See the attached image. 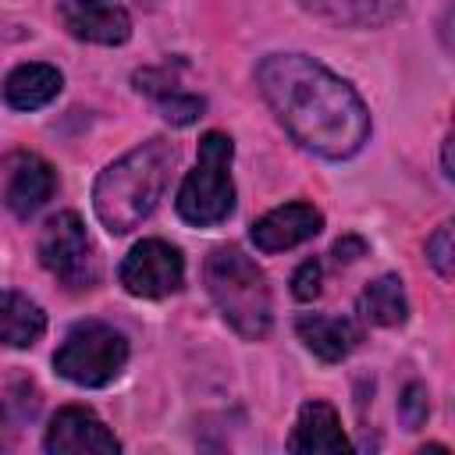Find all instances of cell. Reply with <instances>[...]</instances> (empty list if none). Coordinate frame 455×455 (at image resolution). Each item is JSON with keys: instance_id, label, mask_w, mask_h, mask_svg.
<instances>
[{"instance_id": "cell-1", "label": "cell", "mask_w": 455, "mask_h": 455, "mask_svg": "<svg viewBox=\"0 0 455 455\" xmlns=\"http://www.w3.org/2000/svg\"><path fill=\"white\" fill-rule=\"evenodd\" d=\"M256 82L284 132L302 149L327 160H348L366 146V103L320 60L306 53H270L259 60Z\"/></svg>"}, {"instance_id": "cell-2", "label": "cell", "mask_w": 455, "mask_h": 455, "mask_svg": "<svg viewBox=\"0 0 455 455\" xmlns=\"http://www.w3.org/2000/svg\"><path fill=\"white\" fill-rule=\"evenodd\" d=\"M178 149L167 139H149L100 171L92 185V210L110 235H128L139 228L160 203Z\"/></svg>"}, {"instance_id": "cell-3", "label": "cell", "mask_w": 455, "mask_h": 455, "mask_svg": "<svg viewBox=\"0 0 455 455\" xmlns=\"http://www.w3.org/2000/svg\"><path fill=\"white\" fill-rule=\"evenodd\" d=\"M206 291L217 302L220 316L249 341L267 338L274 306H270V284L267 274L238 249V245H220L206 256L203 267Z\"/></svg>"}, {"instance_id": "cell-4", "label": "cell", "mask_w": 455, "mask_h": 455, "mask_svg": "<svg viewBox=\"0 0 455 455\" xmlns=\"http://www.w3.org/2000/svg\"><path fill=\"white\" fill-rule=\"evenodd\" d=\"M231 156L235 146L224 132H206L199 139V160L178 188V217L192 228H213L228 220L235 210V185H231Z\"/></svg>"}, {"instance_id": "cell-5", "label": "cell", "mask_w": 455, "mask_h": 455, "mask_svg": "<svg viewBox=\"0 0 455 455\" xmlns=\"http://www.w3.org/2000/svg\"><path fill=\"white\" fill-rule=\"evenodd\" d=\"M128 363V341L121 331L100 320H85L68 331L64 345L53 355V366L64 380L78 387H103L110 384Z\"/></svg>"}, {"instance_id": "cell-6", "label": "cell", "mask_w": 455, "mask_h": 455, "mask_svg": "<svg viewBox=\"0 0 455 455\" xmlns=\"http://www.w3.org/2000/svg\"><path fill=\"white\" fill-rule=\"evenodd\" d=\"M39 263L71 291L92 288L100 281V259L85 235V224L78 213L64 210L50 217L39 231Z\"/></svg>"}, {"instance_id": "cell-7", "label": "cell", "mask_w": 455, "mask_h": 455, "mask_svg": "<svg viewBox=\"0 0 455 455\" xmlns=\"http://www.w3.org/2000/svg\"><path fill=\"white\" fill-rule=\"evenodd\" d=\"M117 277H121L124 291H132L139 299H164L185 284V259L174 245H167L160 238H146L121 259Z\"/></svg>"}, {"instance_id": "cell-8", "label": "cell", "mask_w": 455, "mask_h": 455, "mask_svg": "<svg viewBox=\"0 0 455 455\" xmlns=\"http://www.w3.org/2000/svg\"><path fill=\"white\" fill-rule=\"evenodd\" d=\"M43 444L53 455H117L121 451L117 437L107 430V423L82 405L60 409L50 419Z\"/></svg>"}, {"instance_id": "cell-9", "label": "cell", "mask_w": 455, "mask_h": 455, "mask_svg": "<svg viewBox=\"0 0 455 455\" xmlns=\"http://www.w3.org/2000/svg\"><path fill=\"white\" fill-rule=\"evenodd\" d=\"M60 21L75 39L100 43V46H121L132 36V18L124 7L110 0H64Z\"/></svg>"}, {"instance_id": "cell-10", "label": "cell", "mask_w": 455, "mask_h": 455, "mask_svg": "<svg viewBox=\"0 0 455 455\" xmlns=\"http://www.w3.org/2000/svg\"><path fill=\"white\" fill-rule=\"evenodd\" d=\"M323 228V217L316 206L309 203H284L270 213H263L252 224V242L263 252H284L291 245H302L306 238H313Z\"/></svg>"}, {"instance_id": "cell-11", "label": "cell", "mask_w": 455, "mask_h": 455, "mask_svg": "<svg viewBox=\"0 0 455 455\" xmlns=\"http://www.w3.org/2000/svg\"><path fill=\"white\" fill-rule=\"evenodd\" d=\"M57 188V174L53 167L36 156V153H18L11 160V178H7V192H4V203L11 206V213L18 217H32Z\"/></svg>"}, {"instance_id": "cell-12", "label": "cell", "mask_w": 455, "mask_h": 455, "mask_svg": "<svg viewBox=\"0 0 455 455\" xmlns=\"http://www.w3.org/2000/svg\"><path fill=\"white\" fill-rule=\"evenodd\" d=\"M288 451H348V437L341 430L338 412L327 402H306L288 437Z\"/></svg>"}, {"instance_id": "cell-13", "label": "cell", "mask_w": 455, "mask_h": 455, "mask_svg": "<svg viewBox=\"0 0 455 455\" xmlns=\"http://www.w3.org/2000/svg\"><path fill=\"white\" fill-rule=\"evenodd\" d=\"M309 14L341 28H380L402 14V0H299Z\"/></svg>"}, {"instance_id": "cell-14", "label": "cell", "mask_w": 455, "mask_h": 455, "mask_svg": "<svg viewBox=\"0 0 455 455\" xmlns=\"http://www.w3.org/2000/svg\"><path fill=\"white\" fill-rule=\"evenodd\" d=\"M295 331H299V338L306 341V348H309L313 355H320L323 363L345 359V355L355 348V341H359V331H355L348 320L327 316V313H306V316H299V320H295Z\"/></svg>"}, {"instance_id": "cell-15", "label": "cell", "mask_w": 455, "mask_h": 455, "mask_svg": "<svg viewBox=\"0 0 455 455\" xmlns=\"http://www.w3.org/2000/svg\"><path fill=\"white\" fill-rule=\"evenodd\" d=\"M60 82L53 64H21L4 78V100L14 110H39L60 92Z\"/></svg>"}, {"instance_id": "cell-16", "label": "cell", "mask_w": 455, "mask_h": 455, "mask_svg": "<svg viewBox=\"0 0 455 455\" xmlns=\"http://www.w3.org/2000/svg\"><path fill=\"white\" fill-rule=\"evenodd\" d=\"M43 331H46V313L28 295L0 288V345L28 348L43 338Z\"/></svg>"}, {"instance_id": "cell-17", "label": "cell", "mask_w": 455, "mask_h": 455, "mask_svg": "<svg viewBox=\"0 0 455 455\" xmlns=\"http://www.w3.org/2000/svg\"><path fill=\"white\" fill-rule=\"evenodd\" d=\"M409 313V302H405V288L395 274H384L377 277L373 284L363 288L359 295V316L366 323H377V327H398Z\"/></svg>"}, {"instance_id": "cell-18", "label": "cell", "mask_w": 455, "mask_h": 455, "mask_svg": "<svg viewBox=\"0 0 455 455\" xmlns=\"http://www.w3.org/2000/svg\"><path fill=\"white\" fill-rule=\"evenodd\" d=\"M139 89L142 92H153L156 103H160V114L171 121V124H192L196 117H203V96H192L185 89H178L174 82H167L160 71H139L135 75Z\"/></svg>"}, {"instance_id": "cell-19", "label": "cell", "mask_w": 455, "mask_h": 455, "mask_svg": "<svg viewBox=\"0 0 455 455\" xmlns=\"http://www.w3.org/2000/svg\"><path fill=\"white\" fill-rule=\"evenodd\" d=\"M427 412H430V405H427V387H423V384H409V387L402 391V398H398V416H402L405 430H419V427L427 423Z\"/></svg>"}, {"instance_id": "cell-20", "label": "cell", "mask_w": 455, "mask_h": 455, "mask_svg": "<svg viewBox=\"0 0 455 455\" xmlns=\"http://www.w3.org/2000/svg\"><path fill=\"white\" fill-rule=\"evenodd\" d=\"M451 224H441L430 238H427V259L434 263V270L441 277H451Z\"/></svg>"}, {"instance_id": "cell-21", "label": "cell", "mask_w": 455, "mask_h": 455, "mask_svg": "<svg viewBox=\"0 0 455 455\" xmlns=\"http://www.w3.org/2000/svg\"><path fill=\"white\" fill-rule=\"evenodd\" d=\"M320 277H323L320 263H316V259H306V263L295 270V277H291V295L302 299V302L316 299V295H320Z\"/></svg>"}, {"instance_id": "cell-22", "label": "cell", "mask_w": 455, "mask_h": 455, "mask_svg": "<svg viewBox=\"0 0 455 455\" xmlns=\"http://www.w3.org/2000/svg\"><path fill=\"white\" fill-rule=\"evenodd\" d=\"M363 252H366V242H363V238H355V235H348V238H338V242H334V259H338V263H341V259H345V263H352V259H359Z\"/></svg>"}]
</instances>
